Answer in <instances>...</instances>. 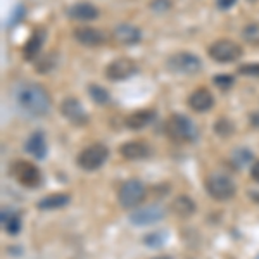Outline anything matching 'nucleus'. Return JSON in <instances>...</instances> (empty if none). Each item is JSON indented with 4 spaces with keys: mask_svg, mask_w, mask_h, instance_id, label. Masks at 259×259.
<instances>
[{
    "mask_svg": "<svg viewBox=\"0 0 259 259\" xmlns=\"http://www.w3.org/2000/svg\"><path fill=\"white\" fill-rule=\"evenodd\" d=\"M16 104L26 114L41 118L50 111V95L38 83H24L16 90Z\"/></svg>",
    "mask_w": 259,
    "mask_h": 259,
    "instance_id": "f257e3e1",
    "label": "nucleus"
},
{
    "mask_svg": "<svg viewBox=\"0 0 259 259\" xmlns=\"http://www.w3.org/2000/svg\"><path fill=\"white\" fill-rule=\"evenodd\" d=\"M204 187H206V192L209 194V197L218 200V202L233 199L237 194L235 182L225 173H211L204 182Z\"/></svg>",
    "mask_w": 259,
    "mask_h": 259,
    "instance_id": "f03ea898",
    "label": "nucleus"
},
{
    "mask_svg": "<svg viewBox=\"0 0 259 259\" xmlns=\"http://www.w3.org/2000/svg\"><path fill=\"white\" fill-rule=\"evenodd\" d=\"M166 130H168L169 137L177 142H194L199 137V130L195 123L185 114H173L166 123Z\"/></svg>",
    "mask_w": 259,
    "mask_h": 259,
    "instance_id": "7ed1b4c3",
    "label": "nucleus"
},
{
    "mask_svg": "<svg viewBox=\"0 0 259 259\" xmlns=\"http://www.w3.org/2000/svg\"><path fill=\"white\" fill-rule=\"evenodd\" d=\"M109 157V149L104 144H92L78 154L76 162L83 171H97L106 164Z\"/></svg>",
    "mask_w": 259,
    "mask_h": 259,
    "instance_id": "20e7f679",
    "label": "nucleus"
},
{
    "mask_svg": "<svg viewBox=\"0 0 259 259\" xmlns=\"http://www.w3.org/2000/svg\"><path fill=\"white\" fill-rule=\"evenodd\" d=\"M11 175L24 189H36L41 185V171L30 161H16L11 166Z\"/></svg>",
    "mask_w": 259,
    "mask_h": 259,
    "instance_id": "39448f33",
    "label": "nucleus"
},
{
    "mask_svg": "<svg viewBox=\"0 0 259 259\" xmlns=\"http://www.w3.org/2000/svg\"><path fill=\"white\" fill-rule=\"evenodd\" d=\"M209 57L212 61L220 62V64H228V62H235L244 56V50L237 41L221 38L216 40L214 44H211L209 50H207Z\"/></svg>",
    "mask_w": 259,
    "mask_h": 259,
    "instance_id": "423d86ee",
    "label": "nucleus"
},
{
    "mask_svg": "<svg viewBox=\"0 0 259 259\" xmlns=\"http://www.w3.org/2000/svg\"><path fill=\"white\" fill-rule=\"evenodd\" d=\"M166 66H168V69L173 71V73L194 76V74H197L199 71L202 69V61L192 52H177L169 57Z\"/></svg>",
    "mask_w": 259,
    "mask_h": 259,
    "instance_id": "0eeeda50",
    "label": "nucleus"
},
{
    "mask_svg": "<svg viewBox=\"0 0 259 259\" xmlns=\"http://www.w3.org/2000/svg\"><path fill=\"white\" fill-rule=\"evenodd\" d=\"M145 199V185L140 180H128L119 187L118 202L124 209H133Z\"/></svg>",
    "mask_w": 259,
    "mask_h": 259,
    "instance_id": "6e6552de",
    "label": "nucleus"
},
{
    "mask_svg": "<svg viewBox=\"0 0 259 259\" xmlns=\"http://www.w3.org/2000/svg\"><path fill=\"white\" fill-rule=\"evenodd\" d=\"M137 71H139V66H137L135 61L130 59V57H119V59L111 61L106 66L104 74L109 81H123L137 74Z\"/></svg>",
    "mask_w": 259,
    "mask_h": 259,
    "instance_id": "1a4fd4ad",
    "label": "nucleus"
},
{
    "mask_svg": "<svg viewBox=\"0 0 259 259\" xmlns=\"http://www.w3.org/2000/svg\"><path fill=\"white\" fill-rule=\"evenodd\" d=\"M61 114L64 116L69 123L76 124V126H83L89 123L90 116L85 111V107L81 106V102L78 99H64L61 104Z\"/></svg>",
    "mask_w": 259,
    "mask_h": 259,
    "instance_id": "9d476101",
    "label": "nucleus"
},
{
    "mask_svg": "<svg viewBox=\"0 0 259 259\" xmlns=\"http://www.w3.org/2000/svg\"><path fill=\"white\" fill-rule=\"evenodd\" d=\"M166 212L161 206H147L144 209H137L130 214V223L135 227H147V225L159 223L164 220Z\"/></svg>",
    "mask_w": 259,
    "mask_h": 259,
    "instance_id": "9b49d317",
    "label": "nucleus"
},
{
    "mask_svg": "<svg viewBox=\"0 0 259 259\" xmlns=\"http://www.w3.org/2000/svg\"><path fill=\"white\" fill-rule=\"evenodd\" d=\"M214 106V95L207 89L200 87V89L194 90L189 97V107L195 112H207Z\"/></svg>",
    "mask_w": 259,
    "mask_h": 259,
    "instance_id": "f8f14e48",
    "label": "nucleus"
},
{
    "mask_svg": "<svg viewBox=\"0 0 259 259\" xmlns=\"http://www.w3.org/2000/svg\"><path fill=\"white\" fill-rule=\"evenodd\" d=\"M68 16L73 21L89 23V21H95L99 18V9L92 2H76L69 7Z\"/></svg>",
    "mask_w": 259,
    "mask_h": 259,
    "instance_id": "ddd939ff",
    "label": "nucleus"
},
{
    "mask_svg": "<svg viewBox=\"0 0 259 259\" xmlns=\"http://www.w3.org/2000/svg\"><path fill=\"white\" fill-rule=\"evenodd\" d=\"M112 38L118 41L119 45H135L142 40V31L133 24H118L112 30Z\"/></svg>",
    "mask_w": 259,
    "mask_h": 259,
    "instance_id": "4468645a",
    "label": "nucleus"
},
{
    "mask_svg": "<svg viewBox=\"0 0 259 259\" xmlns=\"http://www.w3.org/2000/svg\"><path fill=\"white\" fill-rule=\"evenodd\" d=\"M119 154L126 161H142V159H145V157H149L150 149L145 142L132 140V142H124V144L121 145Z\"/></svg>",
    "mask_w": 259,
    "mask_h": 259,
    "instance_id": "2eb2a0df",
    "label": "nucleus"
},
{
    "mask_svg": "<svg viewBox=\"0 0 259 259\" xmlns=\"http://www.w3.org/2000/svg\"><path fill=\"white\" fill-rule=\"evenodd\" d=\"M45 30L44 28H36V30L31 31L30 38L26 40V44H24L23 47V56L26 61H33L36 56L40 54L41 47H44L45 44Z\"/></svg>",
    "mask_w": 259,
    "mask_h": 259,
    "instance_id": "dca6fc26",
    "label": "nucleus"
},
{
    "mask_svg": "<svg viewBox=\"0 0 259 259\" xmlns=\"http://www.w3.org/2000/svg\"><path fill=\"white\" fill-rule=\"evenodd\" d=\"M74 40L80 41L81 45H87V47H97L106 41V33L90 26L78 28V30H74Z\"/></svg>",
    "mask_w": 259,
    "mask_h": 259,
    "instance_id": "f3484780",
    "label": "nucleus"
},
{
    "mask_svg": "<svg viewBox=\"0 0 259 259\" xmlns=\"http://www.w3.org/2000/svg\"><path fill=\"white\" fill-rule=\"evenodd\" d=\"M156 118V112L152 109H140V111H135L133 114H130L124 124H126L128 130H133V132H140L144 130L145 126H149L150 123Z\"/></svg>",
    "mask_w": 259,
    "mask_h": 259,
    "instance_id": "a211bd4d",
    "label": "nucleus"
},
{
    "mask_svg": "<svg viewBox=\"0 0 259 259\" xmlns=\"http://www.w3.org/2000/svg\"><path fill=\"white\" fill-rule=\"evenodd\" d=\"M26 150L30 156L35 159H45L47 156V139H45L44 132H35L26 140Z\"/></svg>",
    "mask_w": 259,
    "mask_h": 259,
    "instance_id": "6ab92c4d",
    "label": "nucleus"
},
{
    "mask_svg": "<svg viewBox=\"0 0 259 259\" xmlns=\"http://www.w3.org/2000/svg\"><path fill=\"white\" fill-rule=\"evenodd\" d=\"M171 209H173L175 214L180 216V218H190V216L195 214L197 206H195V202L189 195H178V197H175L173 202H171Z\"/></svg>",
    "mask_w": 259,
    "mask_h": 259,
    "instance_id": "aec40b11",
    "label": "nucleus"
},
{
    "mask_svg": "<svg viewBox=\"0 0 259 259\" xmlns=\"http://www.w3.org/2000/svg\"><path fill=\"white\" fill-rule=\"evenodd\" d=\"M2 227L9 235H18L21 228H23L19 212L12 209H2Z\"/></svg>",
    "mask_w": 259,
    "mask_h": 259,
    "instance_id": "412c9836",
    "label": "nucleus"
},
{
    "mask_svg": "<svg viewBox=\"0 0 259 259\" xmlns=\"http://www.w3.org/2000/svg\"><path fill=\"white\" fill-rule=\"evenodd\" d=\"M71 197L68 194H50L47 197L40 199L38 202V209L41 211H54V209H61V207L68 206Z\"/></svg>",
    "mask_w": 259,
    "mask_h": 259,
    "instance_id": "4be33fe9",
    "label": "nucleus"
},
{
    "mask_svg": "<svg viewBox=\"0 0 259 259\" xmlns=\"http://www.w3.org/2000/svg\"><path fill=\"white\" fill-rule=\"evenodd\" d=\"M89 95L97 106H107L111 102V95L106 89H102L100 85H90L89 87Z\"/></svg>",
    "mask_w": 259,
    "mask_h": 259,
    "instance_id": "5701e85b",
    "label": "nucleus"
},
{
    "mask_svg": "<svg viewBox=\"0 0 259 259\" xmlns=\"http://www.w3.org/2000/svg\"><path fill=\"white\" fill-rule=\"evenodd\" d=\"M250 161H252V152L247 149H237L232 154V162L235 168H245Z\"/></svg>",
    "mask_w": 259,
    "mask_h": 259,
    "instance_id": "b1692460",
    "label": "nucleus"
},
{
    "mask_svg": "<svg viewBox=\"0 0 259 259\" xmlns=\"http://www.w3.org/2000/svg\"><path fill=\"white\" fill-rule=\"evenodd\" d=\"M242 38L247 44L259 47V23H250L242 30Z\"/></svg>",
    "mask_w": 259,
    "mask_h": 259,
    "instance_id": "393cba45",
    "label": "nucleus"
},
{
    "mask_svg": "<svg viewBox=\"0 0 259 259\" xmlns=\"http://www.w3.org/2000/svg\"><path fill=\"white\" fill-rule=\"evenodd\" d=\"M214 132L218 133L220 137H230L233 135V124L232 121H228L227 118H221L214 123Z\"/></svg>",
    "mask_w": 259,
    "mask_h": 259,
    "instance_id": "a878e982",
    "label": "nucleus"
},
{
    "mask_svg": "<svg viewBox=\"0 0 259 259\" xmlns=\"http://www.w3.org/2000/svg\"><path fill=\"white\" fill-rule=\"evenodd\" d=\"M164 240H166L164 232H154V233H150V235L144 237L145 245H149V247H161V245L164 244Z\"/></svg>",
    "mask_w": 259,
    "mask_h": 259,
    "instance_id": "bb28decb",
    "label": "nucleus"
},
{
    "mask_svg": "<svg viewBox=\"0 0 259 259\" xmlns=\"http://www.w3.org/2000/svg\"><path fill=\"white\" fill-rule=\"evenodd\" d=\"M233 81H235V78H233L232 74H227V73H221V74H218V76L212 78V83H214V85L221 90L230 89V87L233 85Z\"/></svg>",
    "mask_w": 259,
    "mask_h": 259,
    "instance_id": "cd10ccee",
    "label": "nucleus"
},
{
    "mask_svg": "<svg viewBox=\"0 0 259 259\" xmlns=\"http://www.w3.org/2000/svg\"><path fill=\"white\" fill-rule=\"evenodd\" d=\"M239 73L249 78H259V64H242Z\"/></svg>",
    "mask_w": 259,
    "mask_h": 259,
    "instance_id": "c85d7f7f",
    "label": "nucleus"
},
{
    "mask_svg": "<svg viewBox=\"0 0 259 259\" xmlns=\"http://www.w3.org/2000/svg\"><path fill=\"white\" fill-rule=\"evenodd\" d=\"M56 64V61H52V56H45L44 59L38 61V64H36V68H38L40 73H45V71L52 69V66Z\"/></svg>",
    "mask_w": 259,
    "mask_h": 259,
    "instance_id": "c756f323",
    "label": "nucleus"
},
{
    "mask_svg": "<svg viewBox=\"0 0 259 259\" xmlns=\"http://www.w3.org/2000/svg\"><path fill=\"white\" fill-rule=\"evenodd\" d=\"M169 6H171L169 0H154V2H152V9L154 11H159V12L168 11Z\"/></svg>",
    "mask_w": 259,
    "mask_h": 259,
    "instance_id": "7c9ffc66",
    "label": "nucleus"
},
{
    "mask_svg": "<svg viewBox=\"0 0 259 259\" xmlns=\"http://www.w3.org/2000/svg\"><path fill=\"white\" fill-rule=\"evenodd\" d=\"M235 2L237 0H216L218 9H221V11H227V9H230V7H233L235 6Z\"/></svg>",
    "mask_w": 259,
    "mask_h": 259,
    "instance_id": "2f4dec72",
    "label": "nucleus"
},
{
    "mask_svg": "<svg viewBox=\"0 0 259 259\" xmlns=\"http://www.w3.org/2000/svg\"><path fill=\"white\" fill-rule=\"evenodd\" d=\"M250 178H252L254 182L259 183V161L254 162L252 168H250Z\"/></svg>",
    "mask_w": 259,
    "mask_h": 259,
    "instance_id": "473e14b6",
    "label": "nucleus"
},
{
    "mask_svg": "<svg viewBox=\"0 0 259 259\" xmlns=\"http://www.w3.org/2000/svg\"><path fill=\"white\" fill-rule=\"evenodd\" d=\"M250 124L259 130V112H252V114H250Z\"/></svg>",
    "mask_w": 259,
    "mask_h": 259,
    "instance_id": "72a5a7b5",
    "label": "nucleus"
},
{
    "mask_svg": "<svg viewBox=\"0 0 259 259\" xmlns=\"http://www.w3.org/2000/svg\"><path fill=\"white\" fill-rule=\"evenodd\" d=\"M154 259H171V257H164V256H159V257H154Z\"/></svg>",
    "mask_w": 259,
    "mask_h": 259,
    "instance_id": "f704fd0d",
    "label": "nucleus"
},
{
    "mask_svg": "<svg viewBox=\"0 0 259 259\" xmlns=\"http://www.w3.org/2000/svg\"><path fill=\"white\" fill-rule=\"evenodd\" d=\"M249 2H256V0H249Z\"/></svg>",
    "mask_w": 259,
    "mask_h": 259,
    "instance_id": "c9c22d12",
    "label": "nucleus"
}]
</instances>
